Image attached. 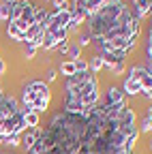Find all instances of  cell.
<instances>
[{
	"label": "cell",
	"mask_w": 152,
	"mask_h": 154,
	"mask_svg": "<svg viewBox=\"0 0 152 154\" xmlns=\"http://www.w3.org/2000/svg\"><path fill=\"white\" fill-rule=\"evenodd\" d=\"M144 99H152V90L150 92H144Z\"/></svg>",
	"instance_id": "obj_23"
},
{
	"label": "cell",
	"mask_w": 152,
	"mask_h": 154,
	"mask_svg": "<svg viewBox=\"0 0 152 154\" xmlns=\"http://www.w3.org/2000/svg\"><path fill=\"white\" fill-rule=\"evenodd\" d=\"M0 94H2V88H0Z\"/></svg>",
	"instance_id": "obj_26"
},
{
	"label": "cell",
	"mask_w": 152,
	"mask_h": 154,
	"mask_svg": "<svg viewBox=\"0 0 152 154\" xmlns=\"http://www.w3.org/2000/svg\"><path fill=\"white\" fill-rule=\"evenodd\" d=\"M139 82H141L144 92H150V90H152V71H150L146 64H139ZM144 92H141V94H144Z\"/></svg>",
	"instance_id": "obj_8"
},
{
	"label": "cell",
	"mask_w": 152,
	"mask_h": 154,
	"mask_svg": "<svg viewBox=\"0 0 152 154\" xmlns=\"http://www.w3.org/2000/svg\"><path fill=\"white\" fill-rule=\"evenodd\" d=\"M116 2H120V0H71L73 7L84 9V13H86L88 19H90L94 13H99L101 9H105V7H109V5H116Z\"/></svg>",
	"instance_id": "obj_6"
},
{
	"label": "cell",
	"mask_w": 152,
	"mask_h": 154,
	"mask_svg": "<svg viewBox=\"0 0 152 154\" xmlns=\"http://www.w3.org/2000/svg\"><path fill=\"white\" fill-rule=\"evenodd\" d=\"M5 143L11 146V148L22 146V135H9V137H5Z\"/></svg>",
	"instance_id": "obj_16"
},
{
	"label": "cell",
	"mask_w": 152,
	"mask_h": 154,
	"mask_svg": "<svg viewBox=\"0 0 152 154\" xmlns=\"http://www.w3.org/2000/svg\"><path fill=\"white\" fill-rule=\"evenodd\" d=\"M58 71H60L64 77H71V75H75V73H77V71H75V60H64V62H60Z\"/></svg>",
	"instance_id": "obj_14"
},
{
	"label": "cell",
	"mask_w": 152,
	"mask_h": 154,
	"mask_svg": "<svg viewBox=\"0 0 152 154\" xmlns=\"http://www.w3.org/2000/svg\"><path fill=\"white\" fill-rule=\"evenodd\" d=\"M139 133H152V105L146 109V116L139 120Z\"/></svg>",
	"instance_id": "obj_12"
},
{
	"label": "cell",
	"mask_w": 152,
	"mask_h": 154,
	"mask_svg": "<svg viewBox=\"0 0 152 154\" xmlns=\"http://www.w3.org/2000/svg\"><path fill=\"white\" fill-rule=\"evenodd\" d=\"M34 54H36V47L26 45V49H24V58H34Z\"/></svg>",
	"instance_id": "obj_20"
},
{
	"label": "cell",
	"mask_w": 152,
	"mask_h": 154,
	"mask_svg": "<svg viewBox=\"0 0 152 154\" xmlns=\"http://www.w3.org/2000/svg\"><path fill=\"white\" fill-rule=\"evenodd\" d=\"M54 2V11H58V9H69V2L67 0H51Z\"/></svg>",
	"instance_id": "obj_19"
},
{
	"label": "cell",
	"mask_w": 152,
	"mask_h": 154,
	"mask_svg": "<svg viewBox=\"0 0 152 154\" xmlns=\"http://www.w3.org/2000/svg\"><path fill=\"white\" fill-rule=\"evenodd\" d=\"M79 54H82V47L77 43H69V51H67L69 60H79Z\"/></svg>",
	"instance_id": "obj_15"
},
{
	"label": "cell",
	"mask_w": 152,
	"mask_h": 154,
	"mask_svg": "<svg viewBox=\"0 0 152 154\" xmlns=\"http://www.w3.org/2000/svg\"><path fill=\"white\" fill-rule=\"evenodd\" d=\"M139 17L126 2H116L101 9L88 19V32L103 56L105 69L124 62L139 36Z\"/></svg>",
	"instance_id": "obj_1"
},
{
	"label": "cell",
	"mask_w": 152,
	"mask_h": 154,
	"mask_svg": "<svg viewBox=\"0 0 152 154\" xmlns=\"http://www.w3.org/2000/svg\"><path fill=\"white\" fill-rule=\"evenodd\" d=\"M150 150H152V141H150Z\"/></svg>",
	"instance_id": "obj_25"
},
{
	"label": "cell",
	"mask_w": 152,
	"mask_h": 154,
	"mask_svg": "<svg viewBox=\"0 0 152 154\" xmlns=\"http://www.w3.org/2000/svg\"><path fill=\"white\" fill-rule=\"evenodd\" d=\"M36 133H39V128H26V131L22 133V148H24L26 152L34 146V141H36Z\"/></svg>",
	"instance_id": "obj_9"
},
{
	"label": "cell",
	"mask_w": 152,
	"mask_h": 154,
	"mask_svg": "<svg viewBox=\"0 0 152 154\" xmlns=\"http://www.w3.org/2000/svg\"><path fill=\"white\" fill-rule=\"evenodd\" d=\"M51 101V90L49 84H45L43 79H34L28 82L22 90V109L24 111H36V113H43L47 111Z\"/></svg>",
	"instance_id": "obj_4"
},
{
	"label": "cell",
	"mask_w": 152,
	"mask_h": 154,
	"mask_svg": "<svg viewBox=\"0 0 152 154\" xmlns=\"http://www.w3.org/2000/svg\"><path fill=\"white\" fill-rule=\"evenodd\" d=\"M99 105V79L97 75L84 71L67 77L64 82V107L62 111L88 118Z\"/></svg>",
	"instance_id": "obj_2"
},
{
	"label": "cell",
	"mask_w": 152,
	"mask_h": 154,
	"mask_svg": "<svg viewBox=\"0 0 152 154\" xmlns=\"http://www.w3.org/2000/svg\"><path fill=\"white\" fill-rule=\"evenodd\" d=\"M5 69H7V64H5V60H2V58H0V75L5 73Z\"/></svg>",
	"instance_id": "obj_22"
},
{
	"label": "cell",
	"mask_w": 152,
	"mask_h": 154,
	"mask_svg": "<svg viewBox=\"0 0 152 154\" xmlns=\"http://www.w3.org/2000/svg\"><path fill=\"white\" fill-rule=\"evenodd\" d=\"M15 2L17 0H2V2H0V22H9Z\"/></svg>",
	"instance_id": "obj_11"
},
{
	"label": "cell",
	"mask_w": 152,
	"mask_h": 154,
	"mask_svg": "<svg viewBox=\"0 0 152 154\" xmlns=\"http://www.w3.org/2000/svg\"><path fill=\"white\" fill-rule=\"evenodd\" d=\"M0 154H9V152H0Z\"/></svg>",
	"instance_id": "obj_24"
},
{
	"label": "cell",
	"mask_w": 152,
	"mask_h": 154,
	"mask_svg": "<svg viewBox=\"0 0 152 154\" xmlns=\"http://www.w3.org/2000/svg\"><path fill=\"white\" fill-rule=\"evenodd\" d=\"M122 92H124V96H137L144 92L141 82H139V64H133L129 69L124 82H122Z\"/></svg>",
	"instance_id": "obj_5"
},
{
	"label": "cell",
	"mask_w": 152,
	"mask_h": 154,
	"mask_svg": "<svg viewBox=\"0 0 152 154\" xmlns=\"http://www.w3.org/2000/svg\"><path fill=\"white\" fill-rule=\"evenodd\" d=\"M105 103H107V105H122V103H126V96H124L122 88L109 86L107 92H105Z\"/></svg>",
	"instance_id": "obj_7"
},
{
	"label": "cell",
	"mask_w": 152,
	"mask_h": 154,
	"mask_svg": "<svg viewBox=\"0 0 152 154\" xmlns=\"http://www.w3.org/2000/svg\"><path fill=\"white\" fill-rule=\"evenodd\" d=\"M54 79H56V71L49 69V71L45 73V84H49V82H54Z\"/></svg>",
	"instance_id": "obj_21"
},
{
	"label": "cell",
	"mask_w": 152,
	"mask_h": 154,
	"mask_svg": "<svg viewBox=\"0 0 152 154\" xmlns=\"http://www.w3.org/2000/svg\"><path fill=\"white\" fill-rule=\"evenodd\" d=\"M75 71H77V73L88 71V62H86V60H82V58H79V60H75Z\"/></svg>",
	"instance_id": "obj_18"
},
{
	"label": "cell",
	"mask_w": 152,
	"mask_h": 154,
	"mask_svg": "<svg viewBox=\"0 0 152 154\" xmlns=\"http://www.w3.org/2000/svg\"><path fill=\"white\" fill-rule=\"evenodd\" d=\"M101 69H105V62H103V56L101 54H92L90 56V60H88V71L97 75Z\"/></svg>",
	"instance_id": "obj_10"
},
{
	"label": "cell",
	"mask_w": 152,
	"mask_h": 154,
	"mask_svg": "<svg viewBox=\"0 0 152 154\" xmlns=\"http://www.w3.org/2000/svg\"><path fill=\"white\" fill-rule=\"evenodd\" d=\"M24 120H26V128H39L41 116L36 111H24Z\"/></svg>",
	"instance_id": "obj_13"
},
{
	"label": "cell",
	"mask_w": 152,
	"mask_h": 154,
	"mask_svg": "<svg viewBox=\"0 0 152 154\" xmlns=\"http://www.w3.org/2000/svg\"><path fill=\"white\" fill-rule=\"evenodd\" d=\"M34 15H36V7L30 0H17L13 13L7 22V36L15 43H24L26 32L30 30V26L34 24Z\"/></svg>",
	"instance_id": "obj_3"
},
{
	"label": "cell",
	"mask_w": 152,
	"mask_h": 154,
	"mask_svg": "<svg viewBox=\"0 0 152 154\" xmlns=\"http://www.w3.org/2000/svg\"><path fill=\"white\" fill-rule=\"evenodd\" d=\"M90 43H92L90 32H84V34L79 36V41H77V45H79V47H86V45H90Z\"/></svg>",
	"instance_id": "obj_17"
}]
</instances>
